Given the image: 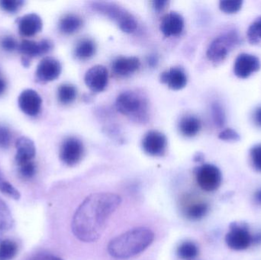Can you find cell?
Wrapping results in <instances>:
<instances>
[{
	"label": "cell",
	"mask_w": 261,
	"mask_h": 260,
	"mask_svg": "<svg viewBox=\"0 0 261 260\" xmlns=\"http://www.w3.org/2000/svg\"><path fill=\"white\" fill-rule=\"evenodd\" d=\"M96 44L90 38H84L76 44L74 55L81 61L90 59L96 53Z\"/></svg>",
	"instance_id": "7402d4cb"
},
{
	"label": "cell",
	"mask_w": 261,
	"mask_h": 260,
	"mask_svg": "<svg viewBox=\"0 0 261 260\" xmlns=\"http://www.w3.org/2000/svg\"><path fill=\"white\" fill-rule=\"evenodd\" d=\"M17 154L15 161L18 166L33 161L36 154L35 143L31 139L21 137L16 142Z\"/></svg>",
	"instance_id": "e0dca14e"
},
{
	"label": "cell",
	"mask_w": 261,
	"mask_h": 260,
	"mask_svg": "<svg viewBox=\"0 0 261 260\" xmlns=\"http://www.w3.org/2000/svg\"><path fill=\"white\" fill-rule=\"evenodd\" d=\"M168 1H164V0H158V1L152 2L153 7L156 11H162L164 8L168 5Z\"/></svg>",
	"instance_id": "f35d334b"
},
{
	"label": "cell",
	"mask_w": 261,
	"mask_h": 260,
	"mask_svg": "<svg viewBox=\"0 0 261 260\" xmlns=\"http://www.w3.org/2000/svg\"><path fill=\"white\" fill-rule=\"evenodd\" d=\"M260 68L258 57L249 53H241L234 65V73L238 77L246 79Z\"/></svg>",
	"instance_id": "30bf717a"
},
{
	"label": "cell",
	"mask_w": 261,
	"mask_h": 260,
	"mask_svg": "<svg viewBox=\"0 0 261 260\" xmlns=\"http://www.w3.org/2000/svg\"><path fill=\"white\" fill-rule=\"evenodd\" d=\"M167 147V137L160 131H149L142 140V148L144 152L153 157H161L164 155Z\"/></svg>",
	"instance_id": "9c48e42d"
},
{
	"label": "cell",
	"mask_w": 261,
	"mask_h": 260,
	"mask_svg": "<svg viewBox=\"0 0 261 260\" xmlns=\"http://www.w3.org/2000/svg\"><path fill=\"white\" fill-rule=\"evenodd\" d=\"M121 201L119 195L110 192H99L87 197L73 215L71 227L74 236L82 242L98 241Z\"/></svg>",
	"instance_id": "6da1fadb"
},
{
	"label": "cell",
	"mask_w": 261,
	"mask_h": 260,
	"mask_svg": "<svg viewBox=\"0 0 261 260\" xmlns=\"http://www.w3.org/2000/svg\"><path fill=\"white\" fill-rule=\"evenodd\" d=\"M19 172L24 179H31L36 174V166L33 161L19 166Z\"/></svg>",
	"instance_id": "836d02e7"
},
{
	"label": "cell",
	"mask_w": 261,
	"mask_h": 260,
	"mask_svg": "<svg viewBox=\"0 0 261 260\" xmlns=\"http://www.w3.org/2000/svg\"><path fill=\"white\" fill-rule=\"evenodd\" d=\"M6 88V83L3 79H0V96L4 93Z\"/></svg>",
	"instance_id": "60d3db41"
},
{
	"label": "cell",
	"mask_w": 261,
	"mask_h": 260,
	"mask_svg": "<svg viewBox=\"0 0 261 260\" xmlns=\"http://www.w3.org/2000/svg\"><path fill=\"white\" fill-rule=\"evenodd\" d=\"M13 224V218L7 205L0 198V232L9 230Z\"/></svg>",
	"instance_id": "484cf974"
},
{
	"label": "cell",
	"mask_w": 261,
	"mask_h": 260,
	"mask_svg": "<svg viewBox=\"0 0 261 260\" xmlns=\"http://www.w3.org/2000/svg\"><path fill=\"white\" fill-rule=\"evenodd\" d=\"M212 113L215 124L219 127L223 126L225 122V114L222 107L219 103L213 104L212 106Z\"/></svg>",
	"instance_id": "1f68e13d"
},
{
	"label": "cell",
	"mask_w": 261,
	"mask_h": 260,
	"mask_svg": "<svg viewBox=\"0 0 261 260\" xmlns=\"http://www.w3.org/2000/svg\"><path fill=\"white\" fill-rule=\"evenodd\" d=\"M253 238L247 227L234 223L225 237V242L229 248L234 250H244L251 246Z\"/></svg>",
	"instance_id": "ba28073f"
},
{
	"label": "cell",
	"mask_w": 261,
	"mask_h": 260,
	"mask_svg": "<svg viewBox=\"0 0 261 260\" xmlns=\"http://www.w3.org/2000/svg\"><path fill=\"white\" fill-rule=\"evenodd\" d=\"M0 191L3 194L9 195V197L15 200H18L21 197L19 192L9 182L6 181V179L3 177L1 171H0Z\"/></svg>",
	"instance_id": "f1b7e54d"
},
{
	"label": "cell",
	"mask_w": 261,
	"mask_h": 260,
	"mask_svg": "<svg viewBox=\"0 0 261 260\" xmlns=\"http://www.w3.org/2000/svg\"><path fill=\"white\" fill-rule=\"evenodd\" d=\"M154 239V234L146 227L128 230L110 241L108 252L112 257L127 259L145 250Z\"/></svg>",
	"instance_id": "7a4b0ae2"
},
{
	"label": "cell",
	"mask_w": 261,
	"mask_h": 260,
	"mask_svg": "<svg viewBox=\"0 0 261 260\" xmlns=\"http://www.w3.org/2000/svg\"><path fill=\"white\" fill-rule=\"evenodd\" d=\"M141 62L136 56H119L113 63V70L116 74L127 76L139 69Z\"/></svg>",
	"instance_id": "d6986e66"
},
{
	"label": "cell",
	"mask_w": 261,
	"mask_h": 260,
	"mask_svg": "<svg viewBox=\"0 0 261 260\" xmlns=\"http://www.w3.org/2000/svg\"><path fill=\"white\" fill-rule=\"evenodd\" d=\"M243 1L241 0H225L220 2L219 8L222 12L227 14H234L242 9Z\"/></svg>",
	"instance_id": "f546056e"
},
{
	"label": "cell",
	"mask_w": 261,
	"mask_h": 260,
	"mask_svg": "<svg viewBox=\"0 0 261 260\" xmlns=\"http://www.w3.org/2000/svg\"><path fill=\"white\" fill-rule=\"evenodd\" d=\"M177 254L181 259H193L199 254V249L194 243L187 241L178 247Z\"/></svg>",
	"instance_id": "4316f807"
},
{
	"label": "cell",
	"mask_w": 261,
	"mask_h": 260,
	"mask_svg": "<svg viewBox=\"0 0 261 260\" xmlns=\"http://www.w3.org/2000/svg\"><path fill=\"white\" fill-rule=\"evenodd\" d=\"M84 154V147L81 140L74 137H67L64 140L60 151V158L67 166L77 164Z\"/></svg>",
	"instance_id": "52a82bcc"
},
{
	"label": "cell",
	"mask_w": 261,
	"mask_h": 260,
	"mask_svg": "<svg viewBox=\"0 0 261 260\" xmlns=\"http://www.w3.org/2000/svg\"><path fill=\"white\" fill-rule=\"evenodd\" d=\"M251 158L254 169L261 172V145H256L251 148Z\"/></svg>",
	"instance_id": "d6a6232c"
},
{
	"label": "cell",
	"mask_w": 261,
	"mask_h": 260,
	"mask_svg": "<svg viewBox=\"0 0 261 260\" xmlns=\"http://www.w3.org/2000/svg\"><path fill=\"white\" fill-rule=\"evenodd\" d=\"M219 137L221 140H225V141H238L240 140V135L239 133L231 128L223 130L219 134Z\"/></svg>",
	"instance_id": "e575fe53"
},
{
	"label": "cell",
	"mask_w": 261,
	"mask_h": 260,
	"mask_svg": "<svg viewBox=\"0 0 261 260\" xmlns=\"http://www.w3.org/2000/svg\"><path fill=\"white\" fill-rule=\"evenodd\" d=\"M198 185L205 192H213L219 189L222 183V174L217 166L204 164L196 172Z\"/></svg>",
	"instance_id": "8992f818"
},
{
	"label": "cell",
	"mask_w": 261,
	"mask_h": 260,
	"mask_svg": "<svg viewBox=\"0 0 261 260\" xmlns=\"http://www.w3.org/2000/svg\"><path fill=\"white\" fill-rule=\"evenodd\" d=\"M93 7L95 10L116 21L119 27L126 33H132L138 27V23L135 17L118 5L109 3H93Z\"/></svg>",
	"instance_id": "277c9868"
},
{
	"label": "cell",
	"mask_w": 261,
	"mask_h": 260,
	"mask_svg": "<svg viewBox=\"0 0 261 260\" xmlns=\"http://www.w3.org/2000/svg\"><path fill=\"white\" fill-rule=\"evenodd\" d=\"M116 108L121 114L138 121H144L147 110L145 98L134 91L121 93L116 99Z\"/></svg>",
	"instance_id": "3957f363"
},
{
	"label": "cell",
	"mask_w": 261,
	"mask_h": 260,
	"mask_svg": "<svg viewBox=\"0 0 261 260\" xmlns=\"http://www.w3.org/2000/svg\"><path fill=\"white\" fill-rule=\"evenodd\" d=\"M248 37L252 44H257L261 41V17L257 18L248 27Z\"/></svg>",
	"instance_id": "83f0119b"
},
{
	"label": "cell",
	"mask_w": 261,
	"mask_h": 260,
	"mask_svg": "<svg viewBox=\"0 0 261 260\" xmlns=\"http://www.w3.org/2000/svg\"><path fill=\"white\" fill-rule=\"evenodd\" d=\"M76 95L77 90L76 87L70 84H63L58 88V100L64 105L72 103L76 99Z\"/></svg>",
	"instance_id": "603a6c76"
},
{
	"label": "cell",
	"mask_w": 261,
	"mask_h": 260,
	"mask_svg": "<svg viewBox=\"0 0 261 260\" xmlns=\"http://www.w3.org/2000/svg\"><path fill=\"white\" fill-rule=\"evenodd\" d=\"M240 42V37L236 31L226 32L217 37L210 44L207 50V56L213 62H222L226 59L229 52Z\"/></svg>",
	"instance_id": "5b68a950"
},
{
	"label": "cell",
	"mask_w": 261,
	"mask_h": 260,
	"mask_svg": "<svg viewBox=\"0 0 261 260\" xmlns=\"http://www.w3.org/2000/svg\"><path fill=\"white\" fill-rule=\"evenodd\" d=\"M24 2L21 0H1L0 7L5 12L15 13L22 7Z\"/></svg>",
	"instance_id": "4dcf8cb0"
},
{
	"label": "cell",
	"mask_w": 261,
	"mask_h": 260,
	"mask_svg": "<svg viewBox=\"0 0 261 260\" xmlns=\"http://www.w3.org/2000/svg\"><path fill=\"white\" fill-rule=\"evenodd\" d=\"M254 197H255L256 201L261 206V189L256 192Z\"/></svg>",
	"instance_id": "b9f144b4"
},
{
	"label": "cell",
	"mask_w": 261,
	"mask_h": 260,
	"mask_svg": "<svg viewBox=\"0 0 261 260\" xmlns=\"http://www.w3.org/2000/svg\"><path fill=\"white\" fill-rule=\"evenodd\" d=\"M41 96L33 90H25L18 97V105L24 114L29 116H36L41 111Z\"/></svg>",
	"instance_id": "4fadbf2b"
},
{
	"label": "cell",
	"mask_w": 261,
	"mask_h": 260,
	"mask_svg": "<svg viewBox=\"0 0 261 260\" xmlns=\"http://www.w3.org/2000/svg\"><path fill=\"white\" fill-rule=\"evenodd\" d=\"M43 23L39 15L35 13L24 15L18 21V31L24 37H32L41 32Z\"/></svg>",
	"instance_id": "ac0fdd59"
},
{
	"label": "cell",
	"mask_w": 261,
	"mask_h": 260,
	"mask_svg": "<svg viewBox=\"0 0 261 260\" xmlns=\"http://www.w3.org/2000/svg\"><path fill=\"white\" fill-rule=\"evenodd\" d=\"M208 206L206 203H198L190 205L185 211V215L189 219L199 220L206 215Z\"/></svg>",
	"instance_id": "cb8c5ba5"
},
{
	"label": "cell",
	"mask_w": 261,
	"mask_h": 260,
	"mask_svg": "<svg viewBox=\"0 0 261 260\" xmlns=\"http://www.w3.org/2000/svg\"><path fill=\"white\" fill-rule=\"evenodd\" d=\"M83 25V20L75 14H67L59 21V30L65 35H71L79 31Z\"/></svg>",
	"instance_id": "44dd1931"
},
{
	"label": "cell",
	"mask_w": 261,
	"mask_h": 260,
	"mask_svg": "<svg viewBox=\"0 0 261 260\" xmlns=\"http://www.w3.org/2000/svg\"><path fill=\"white\" fill-rule=\"evenodd\" d=\"M179 129L181 134L186 137L196 136L201 129V122L193 115H186L179 121Z\"/></svg>",
	"instance_id": "ffe728a7"
},
{
	"label": "cell",
	"mask_w": 261,
	"mask_h": 260,
	"mask_svg": "<svg viewBox=\"0 0 261 260\" xmlns=\"http://www.w3.org/2000/svg\"><path fill=\"white\" fill-rule=\"evenodd\" d=\"M11 134L8 128L0 127V148H7L10 145Z\"/></svg>",
	"instance_id": "8d00e7d4"
},
{
	"label": "cell",
	"mask_w": 261,
	"mask_h": 260,
	"mask_svg": "<svg viewBox=\"0 0 261 260\" xmlns=\"http://www.w3.org/2000/svg\"><path fill=\"white\" fill-rule=\"evenodd\" d=\"M160 27L166 37L179 35L184 28V18L177 12H170L163 18Z\"/></svg>",
	"instance_id": "9a60e30c"
},
{
	"label": "cell",
	"mask_w": 261,
	"mask_h": 260,
	"mask_svg": "<svg viewBox=\"0 0 261 260\" xmlns=\"http://www.w3.org/2000/svg\"><path fill=\"white\" fill-rule=\"evenodd\" d=\"M53 48V44L49 40H43L40 42L24 40L18 44V50L25 58H32L41 56L48 53Z\"/></svg>",
	"instance_id": "5bb4252c"
},
{
	"label": "cell",
	"mask_w": 261,
	"mask_h": 260,
	"mask_svg": "<svg viewBox=\"0 0 261 260\" xmlns=\"http://www.w3.org/2000/svg\"><path fill=\"white\" fill-rule=\"evenodd\" d=\"M1 47L6 51L12 52L18 49V44L13 37L6 36L2 39Z\"/></svg>",
	"instance_id": "d590c367"
},
{
	"label": "cell",
	"mask_w": 261,
	"mask_h": 260,
	"mask_svg": "<svg viewBox=\"0 0 261 260\" xmlns=\"http://www.w3.org/2000/svg\"><path fill=\"white\" fill-rule=\"evenodd\" d=\"M254 122L257 126L261 127V107L257 108L254 113Z\"/></svg>",
	"instance_id": "ab89813d"
},
{
	"label": "cell",
	"mask_w": 261,
	"mask_h": 260,
	"mask_svg": "<svg viewBox=\"0 0 261 260\" xmlns=\"http://www.w3.org/2000/svg\"><path fill=\"white\" fill-rule=\"evenodd\" d=\"M86 85L91 91L100 93L107 86L109 73L107 67L102 65H96L91 67L86 73L84 77Z\"/></svg>",
	"instance_id": "8fae6325"
},
{
	"label": "cell",
	"mask_w": 261,
	"mask_h": 260,
	"mask_svg": "<svg viewBox=\"0 0 261 260\" xmlns=\"http://www.w3.org/2000/svg\"><path fill=\"white\" fill-rule=\"evenodd\" d=\"M18 253V245L11 240H4L0 242V260H11Z\"/></svg>",
	"instance_id": "d4e9b609"
},
{
	"label": "cell",
	"mask_w": 261,
	"mask_h": 260,
	"mask_svg": "<svg viewBox=\"0 0 261 260\" xmlns=\"http://www.w3.org/2000/svg\"><path fill=\"white\" fill-rule=\"evenodd\" d=\"M61 63L53 57H45L39 63L37 67L36 76L41 82H50L55 80L61 73Z\"/></svg>",
	"instance_id": "7c38bea8"
},
{
	"label": "cell",
	"mask_w": 261,
	"mask_h": 260,
	"mask_svg": "<svg viewBox=\"0 0 261 260\" xmlns=\"http://www.w3.org/2000/svg\"><path fill=\"white\" fill-rule=\"evenodd\" d=\"M28 260H64L58 256H54L49 253H38V254L32 256Z\"/></svg>",
	"instance_id": "74e56055"
},
{
	"label": "cell",
	"mask_w": 261,
	"mask_h": 260,
	"mask_svg": "<svg viewBox=\"0 0 261 260\" xmlns=\"http://www.w3.org/2000/svg\"><path fill=\"white\" fill-rule=\"evenodd\" d=\"M161 81L173 90H179L187 85V76L180 67H172L161 74Z\"/></svg>",
	"instance_id": "2e32d148"
}]
</instances>
